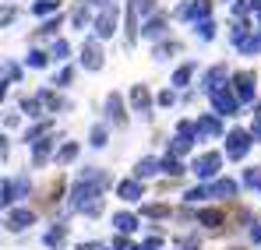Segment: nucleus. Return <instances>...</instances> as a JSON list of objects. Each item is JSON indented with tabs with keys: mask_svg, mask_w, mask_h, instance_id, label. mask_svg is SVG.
I'll list each match as a JSON object with an SVG mask.
<instances>
[{
	"mask_svg": "<svg viewBox=\"0 0 261 250\" xmlns=\"http://www.w3.org/2000/svg\"><path fill=\"white\" fill-rule=\"evenodd\" d=\"M254 240H261V229H254Z\"/></svg>",
	"mask_w": 261,
	"mask_h": 250,
	"instance_id": "nucleus-5",
	"label": "nucleus"
},
{
	"mask_svg": "<svg viewBox=\"0 0 261 250\" xmlns=\"http://www.w3.org/2000/svg\"><path fill=\"white\" fill-rule=\"evenodd\" d=\"M216 166H219V159H216V155H205V159L198 162V173H205V176H208V173H212Z\"/></svg>",
	"mask_w": 261,
	"mask_h": 250,
	"instance_id": "nucleus-2",
	"label": "nucleus"
},
{
	"mask_svg": "<svg viewBox=\"0 0 261 250\" xmlns=\"http://www.w3.org/2000/svg\"><path fill=\"white\" fill-rule=\"evenodd\" d=\"M216 194H233V183H229V180H222V183L216 187Z\"/></svg>",
	"mask_w": 261,
	"mask_h": 250,
	"instance_id": "nucleus-4",
	"label": "nucleus"
},
{
	"mask_svg": "<svg viewBox=\"0 0 261 250\" xmlns=\"http://www.w3.org/2000/svg\"><path fill=\"white\" fill-rule=\"evenodd\" d=\"M229 152H233V155H244V152H247V137H244V134H233V137H229Z\"/></svg>",
	"mask_w": 261,
	"mask_h": 250,
	"instance_id": "nucleus-1",
	"label": "nucleus"
},
{
	"mask_svg": "<svg viewBox=\"0 0 261 250\" xmlns=\"http://www.w3.org/2000/svg\"><path fill=\"white\" fill-rule=\"evenodd\" d=\"M201 222H205V226H219V222H222V215H219V211H205V215H201Z\"/></svg>",
	"mask_w": 261,
	"mask_h": 250,
	"instance_id": "nucleus-3",
	"label": "nucleus"
}]
</instances>
